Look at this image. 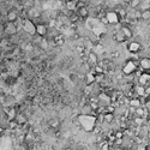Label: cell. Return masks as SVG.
<instances>
[{
	"label": "cell",
	"instance_id": "cell-1",
	"mask_svg": "<svg viewBox=\"0 0 150 150\" xmlns=\"http://www.w3.org/2000/svg\"><path fill=\"white\" fill-rule=\"evenodd\" d=\"M48 33H49V28L47 24H45V23H38V24H36V35L41 36V37H47Z\"/></svg>",
	"mask_w": 150,
	"mask_h": 150
},
{
	"label": "cell",
	"instance_id": "cell-2",
	"mask_svg": "<svg viewBox=\"0 0 150 150\" xmlns=\"http://www.w3.org/2000/svg\"><path fill=\"white\" fill-rule=\"evenodd\" d=\"M139 68L143 72H150V57H144L139 58Z\"/></svg>",
	"mask_w": 150,
	"mask_h": 150
},
{
	"label": "cell",
	"instance_id": "cell-3",
	"mask_svg": "<svg viewBox=\"0 0 150 150\" xmlns=\"http://www.w3.org/2000/svg\"><path fill=\"white\" fill-rule=\"evenodd\" d=\"M120 31L123 33V35L126 37V40H127V41L132 40V37L135 36V34H133V29H132L130 25L121 24V25H120Z\"/></svg>",
	"mask_w": 150,
	"mask_h": 150
},
{
	"label": "cell",
	"instance_id": "cell-4",
	"mask_svg": "<svg viewBox=\"0 0 150 150\" xmlns=\"http://www.w3.org/2000/svg\"><path fill=\"white\" fill-rule=\"evenodd\" d=\"M76 13L79 16L81 19L85 21L88 17H90V11H89V7L88 6H84V7H79V9H77Z\"/></svg>",
	"mask_w": 150,
	"mask_h": 150
},
{
	"label": "cell",
	"instance_id": "cell-5",
	"mask_svg": "<svg viewBox=\"0 0 150 150\" xmlns=\"http://www.w3.org/2000/svg\"><path fill=\"white\" fill-rule=\"evenodd\" d=\"M64 7L67 10V11H70V12H76L77 11V3L76 1H73V0H70V1H67V3H65L64 4Z\"/></svg>",
	"mask_w": 150,
	"mask_h": 150
},
{
	"label": "cell",
	"instance_id": "cell-6",
	"mask_svg": "<svg viewBox=\"0 0 150 150\" xmlns=\"http://www.w3.org/2000/svg\"><path fill=\"white\" fill-rule=\"evenodd\" d=\"M16 121H17L21 126H23V125H25L27 123H29L25 113H18V114H17V116H16Z\"/></svg>",
	"mask_w": 150,
	"mask_h": 150
},
{
	"label": "cell",
	"instance_id": "cell-7",
	"mask_svg": "<svg viewBox=\"0 0 150 150\" xmlns=\"http://www.w3.org/2000/svg\"><path fill=\"white\" fill-rule=\"evenodd\" d=\"M143 105H142V101H140V99L139 97H135V99H131L130 101H129V107H131V108H138V107H142Z\"/></svg>",
	"mask_w": 150,
	"mask_h": 150
},
{
	"label": "cell",
	"instance_id": "cell-8",
	"mask_svg": "<svg viewBox=\"0 0 150 150\" xmlns=\"http://www.w3.org/2000/svg\"><path fill=\"white\" fill-rule=\"evenodd\" d=\"M140 4H142V0H130V1L127 3V6L130 7V9H133V10H139Z\"/></svg>",
	"mask_w": 150,
	"mask_h": 150
},
{
	"label": "cell",
	"instance_id": "cell-9",
	"mask_svg": "<svg viewBox=\"0 0 150 150\" xmlns=\"http://www.w3.org/2000/svg\"><path fill=\"white\" fill-rule=\"evenodd\" d=\"M115 114L113 113H105V123L108 125H112L115 121Z\"/></svg>",
	"mask_w": 150,
	"mask_h": 150
},
{
	"label": "cell",
	"instance_id": "cell-10",
	"mask_svg": "<svg viewBox=\"0 0 150 150\" xmlns=\"http://www.w3.org/2000/svg\"><path fill=\"white\" fill-rule=\"evenodd\" d=\"M5 130H6V129L4 127V126H1V125H0V138L5 136Z\"/></svg>",
	"mask_w": 150,
	"mask_h": 150
},
{
	"label": "cell",
	"instance_id": "cell-11",
	"mask_svg": "<svg viewBox=\"0 0 150 150\" xmlns=\"http://www.w3.org/2000/svg\"><path fill=\"white\" fill-rule=\"evenodd\" d=\"M123 150H130V149H127V148H123Z\"/></svg>",
	"mask_w": 150,
	"mask_h": 150
},
{
	"label": "cell",
	"instance_id": "cell-12",
	"mask_svg": "<svg viewBox=\"0 0 150 150\" xmlns=\"http://www.w3.org/2000/svg\"><path fill=\"white\" fill-rule=\"evenodd\" d=\"M38 1H41V3H42V1H45V0H38Z\"/></svg>",
	"mask_w": 150,
	"mask_h": 150
}]
</instances>
